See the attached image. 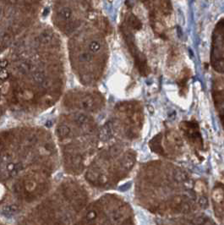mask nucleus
I'll return each mask as SVG.
<instances>
[{"label":"nucleus","mask_w":224,"mask_h":225,"mask_svg":"<svg viewBox=\"0 0 224 225\" xmlns=\"http://www.w3.org/2000/svg\"><path fill=\"white\" fill-rule=\"evenodd\" d=\"M215 35L216 37L213 41L212 61L214 62L215 69L219 70L222 63H224V23L221 26H217Z\"/></svg>","instance_id":"obj_1"},{"label":"nucleus","mask_w":224,"mask_h":225,"mask_svg":"<svg viewBox=\"0 0 224 225\" xmlns=\"http://www.w3.org/2000/svg\"><path fill=\"white\" fill-rule=\"evenodd\" d=\"M198 128L199 127L196 124L191 122H184L181 126L182 131H184L189 140L199 146V144L202 146V139Z\"/></svg>","instance_id":"obj_2"},{"label":"nucleus","mask_w":224,"mask_h":225,"mask_svg":"<svg viewBox=\"0 0 224 225\" xmlns=\"http://www.w3.org/2000/svg\"><path fill=\"white\" fill-rule=\"evenodd\" d=\"M79 106L81 109H92L94 107V101L93 98L90 96H86L80 99L79 102Z\"/></svg>","instance_id":"obj_3"},{"label":"nucleus","mask_w":224,"mask_h":225,"mask_svg":"<svg viewBox=\"0 0 224 225\" xmlns=\"http://www.w3.org/2000/svg\"><path fill=\"white\" fill-rule=\"evenodd\" d=\"M72 16V9L69 7H63L58 12V18L61 21H69Z\"/></svg>","instance_id":"obj_4"},{"label":"nucleus","mask_w":224,"mask_h":225,"mask_svg":"<svg viewBox=\"0 0 224 225\" xmlns=\"http://www.w3.org/2000/svg\"><path fill=\"white\" fill-rule=\"evenodd\" d=\"M215 102L217 103L220 115L224 118V95H218L217 97L215 98Z\"/></svg>","instance_id":"obj_5"},{"label":"nucleus","mask_w":224,"mask_h":225,"mask_svg":"<svg viewBox=\"0 0 224 225\" xmlns=\"http://www.w3.org/2000/svg\"><path fill=\"white\" fill-rule=\"evenodd\" d=\"M70 133V129L65 125V124H62L60 126H58V129H57V135L60 138H65V137H67Z\"/></svg>","instance_id":"obj_6"},{"label":"nucleus","mask_w":224,"mask_h":225,"mask_svg":"<svg viewBox=\"0 0 224 225\" xmlns=\"http://www.w3.org/2000/svg\"><path fill=\"white\" fill-rule=\"evenodd\" d=\"M93 58V55L91 52H83L78 55V59L81 63L84 62H89Z\"/></svg>","instance_id":"obj_7"},{"label":"nucleus","mask_w":224,"mask_h":225,"mask_svg":"<svg viewBox=\"0 0 224 225\" xmlns=\"http://www.w3.org/2000/svg\"><path fill=\"white\" fill-rule=\"evenodd\" d=\"M32 78L34 79V80L36 81L37 84L39 85H43V82L45 80H47L46 77H45V75H44L43 72H40V71H37V72H35L33 75H32Z\"/></svg>","instance_id":"obj_8"},{"label":"nucleus","mask_w":224,"mask_h":225,"mask_svg":"<svg viewBox=\"0 0 224 225\" xmlns=\"http://www.w3.org/2000/svg\"><path fill=\"white\" fill-rule=\"evenodd\" d=\"M129 23H130V26L135 29L139 30L140 28H141V23L140 22V21L135 15H130V18H129Z\"/></svg>","instance_id":"obj_9"},{"label":"nucleus","mask_w":224,"mask_h":225,"mask_svg":"<svg viewBox=\"0 0 224 225\" xmlns=\"http://www.w3.org/2000/svg\"><path fill=\"white\" fill-rule=\"evenodd\" d=\"M88 48H89L90 52H91V53L98 52L101 48V44L97 41H91L88 45Z\"/></svg>","instance_id":"obj_10"},{"label":"nucleus","mask_w":224,"mask_h":225,"mask_svg":"<svg viewBox=\"0 0 224 225\" xmlns=\"http://www.w3.org/2000/svg\"><path fill=\"white\" fill-rule=\"evenodd\" d=\"M74 119H75V123L78 124L79 125H84L88 123V117L82 114H77L74 118Z\"/></svg>","instance_id":"obj_11"},{"label":"nucleus","mask_w":224,"mask_h":225,"mask_svg":"<svg viewBox=\"0 0 224 225\" xmlns=\"http://www.w3.org/2000/svg\"><path fill=\"white\" fill-rule=\"evenodd\" d=\"M31 69V65H30L29 63H21L19 65L17 66V70L18 71L21 73H28Z\"/></svg>","instance_id":"obj_12"},{"label":"nucleus","mask_w":224,"mask_h":225,"mask_svg":"<svg viewBox=\"0 0 224 225\" xmlns=\"http://www.w3.org/2000/svg\"><path fill=\"white\" fill-rule=\"evenodd\" d=\"M52 34L49 32H43V34H41V36H39V42L42 43H48L52 40Z\"/></svg>","instance_id":"obj_13"},{"label":"nucleus","mask_w":224,"mask_h":225,"mask_svg":"<svg viewBox=\"0 0 224 225\" xmlns=\"http://www.w3.org/2000/svg\"><path fill=\"white\" fill-rule=\"evenodd\" d=\"M191 223L193 225H203L206 223V218L204 216H197L192 219Z\"/></svg>","instance_id":"obj_14"},{"label":"nucleus","mask_w":224,"mask_h":225,"mask_svg":"<svg viewBox=\"0 0 224 225\" xmlns=\"http://www.w3.org/2000/svg\"><path fill=\"white\" fill-rule=\"evenodd\" d=\"M199 204H200V206L203 207V208H206L207 207H208V200H207V198L206 197H205V196H202V197H201L200 199H199Z\"/></svg>","instance_id":"obj_15"},{"label":"nucleus","mask_w":224,"mask_h":225,"mask_svg":"<svg viewBox=\"0 0 224 225\" xmlns=\"http://www.w3.org/2000/svg\"><path fill=\"white\" fill-rule=\"evenodd\" d=\"M174 178L178 181H183L185 179V176H184V174H183V173H181V172H176L174 174Z\"/></svg>","instance_id":"obj_16"},{"label":"nucleus","mask_w":224,"mask_h":225,"mask_svg":"<svg viewBox=\"0 0 224 225\" xmlns=\"http://www.w3.org/2000/svg\"><path fill=\"white\" fill-rule=\"evenodd\" d=\"M8 77V73L5 70H0V80H5Z\"/></svg>","instance_id":"obj_17"},{"label":"nucleus","mask_w":224,"mask_h":225,"mask_svg":"<svg viewBox=\"0 0 224 225\" xmlns=\"http://www.w3.org/2000/svg\"><path fill=\"white\" fill-rule=\"evenodd\" d=\"M8 65L7 60H1L0 61V70H3Z\"/></svg>","instance_id":"obj_18"},{"label":"nucleus","mask_w":224,"mask_h":225,"mask_svg":"<svg viewBox=\"0 0 224 225\" xmlns=\"http://www.w3.org/2000/svg\"><path fill=\"white\" fill-rule=\"evenodd\" d=\"M203 225H211V224H208V223H206V224H204Z\"/></svg>","instance_id":"obj_19"},{"label":"nucleus","mask_w":224,"mask_h":225,"mask_svg":"<svg viewBox=\"0 0 224 225\" xmlns=\"http://www.w3.org/2000/svg\"><path fill=\"white\" fill-rule=\"evenodd\" d=\"M0 13H1V9H0Z\"/></svg>","instance_id":"obj_20"}]
</instances>
